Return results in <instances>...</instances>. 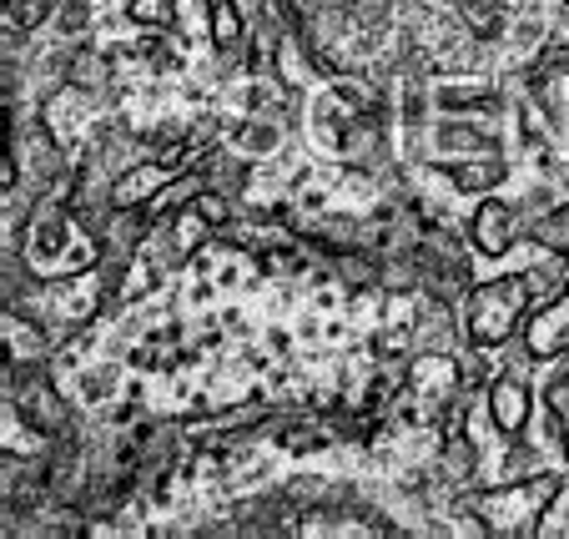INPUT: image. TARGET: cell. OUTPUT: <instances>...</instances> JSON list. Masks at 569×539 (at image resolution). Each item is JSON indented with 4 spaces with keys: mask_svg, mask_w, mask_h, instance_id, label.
Masks as SVG:
<instances>
[{
    "mask_svg": "<svg viewBox=\"0 0 569 539\" xmlns=\"http://www.w3.org/2000/svg\"><path fill=\"white\" fill-rule=\"evenodd\" d=\"M302 127L322 157H333L343 167H373L388 141V101L368 81L333 71L322 87H312Z\"/></svg>",
    "mask_w": 569,
    "mask_h": 539,
    "instance_id": "1",
    "label": "cell"
},
{
    "mask_svg": "<svg viewBox=\"0 0 569 539\" xmlns=\"http://www.w3.org/2000/svg\"><path fill=\"white\" fill-rule=\"evenodd\" d=\"M21 262L31 268L36 282H71L81 272H97L107 262L101 238L81 222V212L71 207L66 192L36 197V212L26 217V242Z\"/></svg>",
    "mask_w": 569,
    "mask_h": 539,
    "instance_id": "2",
    "label": "cell"
},
{
    "mask_svg": "<svg viewBox=\"0 0 569 539\" xmlns=\"http://www.w3.org/2000/svg\"><path fill=\"white\" fill-rule=\"evenodd\" d=\"M529 308H535V278L529 272H495V278L473 282L463 292L459 328L473 353H499L505 343L519 338Z\"/></svg>",
    "mask_w": 569,
    "mask_h": 539,
    "instance_id": "3",
    "label": "cell"
},
{
    "mask_svg": "<svg viewBox=\"0 0 569 539\" xmlns=\"http://www.w3.org/2000/svg\"><path fill=\"white\" fill-rule=\"evenodd\" d=\"M559 489H565V479L535 469V475L505 479V485H495V489H479V495H469L463 505H469L479 535L525 539V535H539V525H545V515L555 509Z\"/></svg>",
    "mask_w": 569,
    "mask_h": 539,
    "instance_id": "4",
    "label": "cell"
},
{
    "mask_svg": "<svg viewBox=\"0 0 569 539\" xmlns=\"http://www.w3.org/2000/svg\"><path fill=\"white\" fill-rule=\"evenodd\" d=\"M6 399H11L16 419L26 423L31 433H41V439L61 443V439H76V413L71 403L61 399V389L51 383V373L41 368V358H6Z\"/></svg>",
    "mask_w": 569,
    "mask_h": 539,
    "instance_id": "5",
    "label": "cell"
},
{
    "mask_svg": "<svg viewBox=\"0 0 569 539\" xmlns=\"http://www.w3.org/2000/svg\"><path fill=\"white\" fill-rule=\"evenodd\" d=\"M429 151L423 162L429 167H453V162H479V157H505V141L483 117H449V111H433L429 131H423Z\"/></svg>",
    "mask_w": 569,
    "mask_h": 539,
    "instance_id": "6",
    "label": "cell"
},
{
    "mask_svg": "<svg viewBox=\"0 0 569 539\" xmlns=\"http://www.w3.org/2000/svg\"><path fill=\"white\" fill-rule=\"evenodd\" d=\"M469 242L473 252L483 258H509L519 242H529V227H525V212L515 202H505L499 192H483L473 197V212H469Z\"/></svg>",
    "mask_w": 569,
    "mask_h": 539,
    "instance_id": "7",
    "label": "cell"
},
{
    "mask_svg": "<svg viewBox=\"0 0 569 539\" xmlns=\"http://www.w3.org/2000/svg\"><path fill=\"white\" fill-rule=\"evenodd\" d=\"M519 343L535 363H559L569 358V278L549 292L539 308H529L525 328H519Z\"/></svg>",
    "mask_w": 569,
    "mask_h": 539,
    "instance_id": "8",
    "label": "cell"
},
{
    "mask_svg": "<svg viewBox=\"0 0 569 539\" xmlns=\"http://www.w3.org/2000/svg\"><path fill=\"white\" fill-rule=\"evenodd\" d=\"M177 172H182V167L167 162V157L127 162V167H121V172L107 182V212H147V207L157 202L167 187H172Z\"/></svg>",
    "mask_w": 569,
    "mask_h": 539,
    "instance_id": "9",
    "label": "cell"
},
{
    "mask_svg": "<svg viewBox=\"0 0 569 539\" xmlns=\"http://www.w3.org/2000/svg\"><path fill=\"white\" fill-rule=\"evenodd\" d=\"M483 419L495 423V433H505L509 443L525 439L535 423V389L519 373H495L483 383Z\"/></svg>",
    "mask_w": 569,
    "mask_h": 539,
    "instance_id": "10",
    "label": "cell"
},
{
    "mask_svg": "<svg viewBox=\"0 0 569 539\" xmlns=\"http://www.w3.org/2000/svg\"><path fill=\"white\" fill-rule=\"evenodd\" d=\"M429 91L433 111H449V117H495L499 111V87L483 76H443Z\"/></svg>",
    "mask_w": 569,
    "mask_h": 539,
    "instance_id": "11",
    "label": "cell"
},
{
    "mask_svg": "<svg viewBox=\"0 0 569 539\" xmlns=\"http://www.w3.org/2000/svg\"><path fill=\"white\" fill-rule=\"evenodd\" d=\"M227 141H232L242 157H252V162H268V157H278L282 151V141H288V117L248 111L237 127H227Z\"/></svg>",
    "mask_w": 569,
    "mask_h": 539,
    "instance_id": "12",
    "label": "cell"
},
{
    "mask_svg": "<svg viewBox=\"0 0 569 539\" xmlns=\"http://www.w3.org/2000/svg\"><path fill=\"white\" fill-rule=\"evenodd\" d=\"M443 177H449L453 192L463 197H483V192H499L509 177V162L505 157H479V162H453L443 167Z\"/></svg>",
    "mask_w": 569,
    "mask_h": 539,
    "instance_id": "13",
    "label": "cell"
},
{
    "mask_svg": "<svg viewBox=\"0 0 569 539\" xmlns=\"http://www.w3.org/2000/svg\"><path fill=\"white\" fill-rule=\"evenodd\" d=\"M207 36H212V51L237 56L248 46V21L237 11V0H212V16H207Z\"/></svg>",
    "mask_w": 569,
    "mask_h": 539,
    "instance_id": "14",
    "label": "cell"
},
{
    "mask_svg": "<svg viewBox=\"0 0 569 539\" xmlns=\"http://www.w3.org/2000/svg\"><path fill=\"white\" fill-rule=\"evenodd\" d=\"M529 242H535V248H549L569 268V202H559V207H549L545 217H535Z\"/></svg>",
    "mask_w": 569,
    "mask_h": 539,
    "instance_id": "15",
    "label": "cell"
},
{
    "mask_svg": "<svg viewBox=\"0 0 569 539\" xmlns=\"http://www.w3.org/2000/svg\"><path fill=\"white\" fill-rule=\"evenodd\" d=\"M0 11H6V36H31L61 11V0H0Z\"/></svg>",
    "mask_w": 569,
    "mask_h": 539,
    "instance_id": "16",
    "label": "cell"
},
{
    "mask_svg": "<svg viewBox=\"0 0 569 539\" xmlns=\"http://www.w3.org/2000/svg\"><path fill=\"white\" fill-rule=\"evenodd\" d=\"M127 21L147 26V31H172L177 26V0H127Z\"/></svg>",
    "mask_w": 569,
    "mask_h": 539,
    "instance_id": "17",
    "label": "cell"
},
{
    "mask_svg": "<svg viewBox=\"0 0 569 539\" xmlns=\"http://www.w3.org/2000/svg\"><path fill=\"white\" fill-rule=\"evenodd\" d=\"M81 393H87V403L107 409V403L121 393V373L117 368H87V373H81Z\"/></svg>",
    "mask_w": 569,
    "mask_h": 539,
    "instance_id": "18",
    "label": "cell"
},
{
    "mask_svg": "<svg viewBox=\"0 0 569 539\" xmlns=\"http://www.w3.org/2000/svg\"><path fill=\"white\" fill-rule=\"evenodd\" d=\"M463 21H469V31L479 36V41H489V36L505 31V6H499V0H473Z\"/></svg>",
    "mask_w": 569,
    "mask_h": 539,
    "instance_id": "19",
    "label": "cell"
}]
</instances>
